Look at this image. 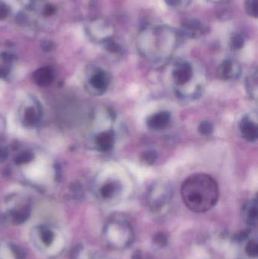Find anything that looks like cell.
Returning a JSON list of instances; mask_svg holds the SVG:
<instances>
[{
	"label": "cell",
	"instance_id": "6da1fadb",
	"mask_svg": "<svg viewBox=\"0 0 258 259\" xmlns=\"http://www.w3.org/2000/svg\"><path fill=\"white\" fill-rule=\"evenodd\" d=\"M181 196L185 206L194 212H206L218 202L219 188L214 178L198 173L187 178L183 183Z\"/></svg>",
	"mask_w": 258,
	"mask_h": 259
},
{
	"label": "cell",
	"instance_id": "7a4b0ae2",
	"mask_svg": "<svg viewBox=\"0 0 258 259\" xmlns=\"http://www.w3.org/2000/svg\"><path fill=\"white\" fill-rule=\"evenodd\" d=\"M33 244L42 254L50 257L60 255L65 250V238L60 229L49 224H40L31 230Z\"/></svg>",
	"mask_w": 258,
	"mask_h": 259
},
{
	"label": "cell",
	"instance_id": "3957f363",
	"mask_svg": "<svg viewBox=\"0 0 258 259\" xmlns=\"http://www.w3.org/2000/svg\"><path fill=\"white\" fill-rule=\"evenodd\" d=\"M103 236L108 246L114 250H123L133 243L134 232L126 218L116 215L106 223Z\"/></svg>",
	"mask_w": 258,
	"mask_h": 259
},
{
	"label": "cell",
	"instance_id": "277c9868",
	"mask_svg": "<svg viewBox=\"0 0 258 259\" xmlns=\"http://www.w3.org/2000/svg\"><path fill=\"white\" fill-rule=\"evenodd\" d=\"M195 76L193 67L186 61L177 62L172 71L173 82L179 98L195 100L201 94V86L192 84Z\"/></svg>",
	"mask_w": 258,
	"mask_h": 259
},
{
	"label": "cell",
	"instance_id": "5b68a950",
	"mask_svg": "<svg viewBox=\"0 0 258 259\" xmlns=\"http://www.w3.org/2000/svg\"><path fill=\"white\" fill-rule=\"evenodd\" d=\"M173 197L171 185L167 181H156L150 186L147 195V202L154 212H161L169 204Z\"/></svg>",
	"mask_w": 258,
	"mask_h": 259
},
{
	"label": "cell",
	"instance_id": "8992f818",
	"mask_svg": "<svg viewBox=\"0 0 258 259\" xmlns=\"http://www.w3.org/2000/svg\"><path fill=\"white\" fill-rule=\"evenodd\" d=\"M110 84V76L102 69H97L92 73L88 80L89 91L96 96L104 94Z\"/></svg>",
	"mask_w": 258,
	"mask_h": 259
},
{
	"label": "cell",
	"instance_id": "52a82bcc",
	"mask_svg": "<svg viewBox=\"0 0 258 259\" xmlns=\"http://www.w3.org/2000/svg\"><path fill=\"white\" fill-rule=\"evenodd\" d=\"M239 130L242 138L249 143H254L258 138V122L253 117L246 115L239 122Z\"/></svg>",
	"mask_w": 258,
	"mask_h": 259
},
{
	"label": "cell",
	"instance_id": "ba28073f",
	"mask_svg": "<svg viewBox=\"0 0 258 259\" xmlns=\"http://www.w3.org/2000/svg\"><path fill=\"white\" fill-rule=\"evenodd\" d=\"M242 74L240 65L235 61H223L218 69V77L223 80H235L239 78Z\"/></svg>",
	"mask_w": 258,
	"mask_h": 259
},
{
	"label": "cell",
	"instance_id": "9c48e42d",
	"mask_svg": "<svg viewBox=\"0 0 258 259\" xmlns=\"http://www.w3.org/2000/svg\"><path fill=\"white\" fill-rule=\"evenodd\" d=\"M206 31L203 23L196 18L185 20L181 25V34L185 37L198 38L205 35Z\"/></svg>",
	"mask_w": 258,
	"mask_h": 259
},
{
	"label": "cell",
	"instance_id": "30bf717a",
	"mask_svg": "<svg viewBox=\"0 0 258 259\" xmlns=\"http://www.w3.org/2000/svg\"><path fill=\"white\" fill-rule=\"evenodd\" d=\"M115 140V132L112 129H108L97 134L95 138V144L99 151L108 152L114 147Z\"/></svg>",
	"mask_w": 258,
	"mask_h": 259
},
{
	"label": "cell",
	"instance_id": "8fae6325",
	"mask_svg": "<svg viewBox=\"0 0 258 259\" xmlns=\"http://www.w3.org/2000/svg\"><path fill=\"white\" fill-rule=\"evenodd\" d=\"M122 189L123 187L121 183L119 180H110L101 186L99 189V196L104 200H113L120 196Z\"/></svg>",
	"mask_w": 258,
	"mask_h": 259
},
{
	"label": "cell",
	"instance_id": "7c38bea8",
	"mask_svg": "<svg viewBox=\"0 0 258 259\" xmlns=\"http://www.w3.org/2000/svg\"><path fill=\"white\" fill-rule=\"evenodd\" d=\"M171 116L170 112L167 111H161L148 117L147 120L148 128L154 131L164 130L171 122Z\"/></svg>",
	"mask_w": 258,
	"mask_h": 259
},
{
	"label": "cell",
	"instance_id": "4fadbf2b",
	"mask_svg": "<svg viewBox=\"0 0 258 259\" xmlns=\"http://www.w3.org/2000/svg\"><path fill=\"white\" fill-rule=\"evenodd\" d=\"M242 219L247 224L257 226L258 219V200L256 198L245 202L242 209Z\"/></svg>",
	"mask_w": 258,
	"mask_h": 259
},
{
	"label": "cell",
	"instance_id": "5bb4252c",
	"mask_svg": "<svg viewBox=\"0 0 258 259\" xmlns=\"http://www.w3.org/2000/svg\"><path fill=\"white\" fill-rule=\"evenodd\" d=\"M54 79V74L49 67L41 68L34 74V80L38 86L45 87L49 86Z\"/></svg>",
	"mask_w": 258,
	"mask_h": 259
},
{
	"label": "cell",
	"instance_id": "9a60e30c",
	"mask_svg": "<svg viewBox=\"0 0 258 259\" xmlns=\"http://www.w3.org/2000/svg\"><path fill=\"white\" fill-rule=\"evenodd\" d=\"M31 213V206L24 205L20 208L12 209L9 212V219L11 222L16 224L25 223L29 219Z\"/></svg>",
	"mask_w": 258,
	"mask_h": 259
},
{
	"label": "cell",
	"instance_id": "2e32d148",
	"mask_svg": "<svg viewBox=\"0 0 258 259\" xmlns=\"http://www.w3.org/2000/svg\"><path fill=\"white\" fill-rule=\"evenodd\" d=\"M258 72L252 71L245 78V87L251 98L257 100L258 98Z\"/></svg>",
	"mask_w": 258,
	"mask_h": 259
},
{
	"label": "cell",
	"instance_id": "e0dca14e",
	"mask_svg": "<svg viewBox=\"0 0 258 259\" xmlns=\"http://www.w3.org/2000/svg\"><path fill=\"white\" fill-rule=\"evenodd\" d=\"M14 56L8 52L0 54V78H5L10 73Z\"/></svg>",
	"mask_w": 258,
	"mask_h": 259
},
{
	"label": "cell",
	"instance_id": "ac0fdd59",
	"mask_svg": "<svg viewBox=\"0 0 258 259\" xmlns=\"http://www.w3.org/2000/svg\"><path fill=\"white\" fill-rule=\"evenodd\" d=\"M38 120L39 114L36 108L33 106L27 108L24 114L23 124L27 127H32L38 122Z\"/></svg>",
	"mask_w": 258,
	"mask_h": 259
},
{
	"label": "cell",
	"instance_id": "d6986e66",
	"mask_svg": "<svg viewBox=\"0 0 258 259\" xmlns=\"http://www.w3.org/2000/svg\"><path fill=\"white\" fill-rule=\"evenodd\" d=\"M0 259H18V252L12 245L0 243Z\"/></svg>",
	"mask_w": 258,
	"mask_h": 259
},
{
	"label": "cell",
	"instance_id": "ffe728a7",
	"mask_svg": "<svg viewBox=\"0 0 258 259\" xmlns=\"http://www.w3.org/2000/svg\"><path fill=\"white\" fill-rule=\"evenodd\" d=\"M245 45V38L241 34L234 33L231 36L229 46L232 51L240 50Z\"/></svg>",
	"mask_w": 258,
	"mask_h": 259
},
{
	"label": "cell",
	"instance_id": "44dd1931",
	"mask_svg": "<svg viewBox=\"0 0 258 259\" xmlns=\"http://www.w3.org/2000/svg\"><path fill=\"white\" fill-rule=\"evenodd\" d=\"M245 12L253 18H258V0H245Z\"/></svg>",
	"mask_w": 258,
	"mask_h": 259
},
{
	"label": "cell",
	"instance_id": "7402d4cb",
	"mask_svg": "<svg viewBox=\"0 0 258 259\" xmlns=\"http://www.w3.org/2000/svg\"><path fill=\"white\" fill-rule=\"evenodd\" d=\"M158 153L154 150H147L141 154L142 161L147 165H151L155 163V161L158 159Z\"/></svg>",
	"mask_w": 258,
	"mask_h": 259
},
{
	"label": "cell",
	"instance_id": "603a6c76",
	"mask_svg": "<svg viewBox=\"0 0 258 259\" xmlns=\"http://www.w3.org/2000/svg\"><path fill=\"white\" fill-rule=\"evenodd\" d=\"M198 130L201 135H211L214 131V124L209 121H201L198 125Z\"/></svg>",
	"mask_w": 258,
	"mask_h": 259
},
{
	"label": "cell",
	"instance_id": "cb8c5ba5",
	"mask_svg": "<svg viewBox=\"0 0 258 259\" xmlns=\"http://www.w3.org/2000/svg\"><path fill=\"white\" fill-rule=\"evenodd\" d=\"M103 43H104L106 50L109 51L111 53H118L120 52V46L111 38H106L103 40Z\"/></svg>",
	"mask_w": 258,
	"mask_h": 259
},
{
	"label": "cell",
	"instance_id": "d4e9b609",
	"mask_svg": "<svg viewBox=\"0 0 258 259\" xmlns=\"http://www.w3.org/2000/svg\"><path fill=\"white\" fill-rule=\"evenodd\" d=\"M35 158V155L31 152H24L20 153L18 156L15 158V162L17 165H25V164L29 163Z\"/></svg>",
	"mask_w": 258,
	"mask_h": 259
},
{
	"label": "cell",
	"instance_id": "484cf974",
	"mask_svg": "<svg viewBox=\"0 0 258 259\" xmlns=\"http://www.w3.org/2000/svg\"><path fill=\"white\" fill-rule=\"evenodd\" d=\"M245 253L251 258H256L258 255V245L256 240L248 242L245 246Z\"/></svg>",
	"mask_w": 258,
	"mask_h": 259
},
{
	"label": "cell",
	"instance_id": "4316f807",
	"mask_svg": "<svg viewBox=\"0 0 258 259\" xmlns=\"http://www.w3.org/2000/svg\"><path fill=\"white\" fill-rule=\"evenodd\" d=\"M167 241L168 240H167V235L162 232L156 233L154 236V238H153V242H154V244L160 248L164 247L167 244Z\"/></svg>",
	"mask_w": 258,
	"mask_h": 259
},
{
	"label": "cell",
	"instance_id": "83f0119b",
	"mask_svg": "<svg viewBox=\"0 0 258 259\" xmlns=\"http://www.w3.org/2000/svg\"><path fill=\"white\" fill-rule=\"evenodd\" d=\"M164 2L168 6L177 8L180 6H187L191 0H164Z\"/></svg>",
	"mask_w": 258,
	"mask_h": 259
},
{
	"label": "cell",
	"instance_id": "f1b7e54d",
	"mask_svg": "<svg viewBox=\"0 0 258 259\" xmlns=\"http://www.w3.org/2000/svg\"><path fill=\"white\" fill-rule=\"evenodd\" d=\"M10 13V8L6 3L0 1V21L5 19Z\"/></svg>",
	"mask_w": 258,
	"mask_h": 259
},
{
	"label": "cell",
	"instance_id": "f546056e",
	"mask_svg": "<svg viewBox=\"0 0 258 259\" xmlns=\"http://www.w3.org/2000/svg\"><path fill=\"white\" fill-rule=\"evenodd\" d=\"M55 12H56V7L55 5L48 4L44 8L43 13L46 16H52Z\"/></svg>",
	"mask_w": 258,
	"mask_h": 259
},
{
	"label": "cell",
	"instance_id": "4dcf8cb0",
	"mask_svg": "<svg viewBox=\"0 0 258 259\" xmlns=\"http://www.w3.org/2000/svg\"><path fill=\"white\" fill-rule=\"evenodd\" d=\"M54 48L53 42L51 41H44L42 42V49L46 52H49V51L52 50Z\"/></svg>",
	"mask_w": 258,
	"mask_h": 259
},
{
	"label": "cell",
	"instance_id": "1f68e13d",
	"mask_svg": "<svg viewBox=\"0 0 258 259\" xmlns=\"http://www.w3.org/2000/svg\"><path fill=\"white\" fill-rule=\"evenodd\" d=\"M8 158V151L4 147H0V162H4Z\"/></svg>",
	"mask_w": 258,
	"mask_h": 259
},
{
	"label": "cell",
	"instance_id": "d6a6232c",
	"mask_svg": "<svg viewBox=\"0 0 258 259\" xmlns=\"http://www.w3.org/2000/svg\"><path fill=\"white\" fill-rule=\"evenodd\" d=\"M5 127H6V123L5 118L2 114H0V136H2L5 133Z\"/></svg>",
	"mask_w": 258,
	"mask_h": 259
}]
</instances>
